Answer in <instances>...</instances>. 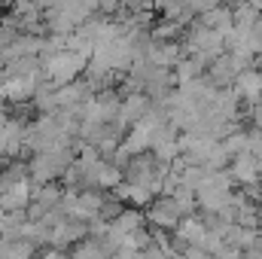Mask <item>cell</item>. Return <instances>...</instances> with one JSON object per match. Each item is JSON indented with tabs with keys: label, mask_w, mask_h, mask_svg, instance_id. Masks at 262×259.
<instances>
[{
	"label": "cell",
	"mask_w": 262,
	"mask_h": 259,
	"mask_svg": "<svg viewBox=\"0 0 262 259\" xmlns=\"http://www.w3.org/2000/svg\"><path fill=\"white\" fill-rule=\"evenodd\" d=\"M76 146H55V149H46V153H34L31 162H28V171H31V180L37 183H58V177H64V171L76 162Z\"/></svg>",
	"instance_id": "cell-1"
},
{
	"label": "cell",
	"mask_w": 262,
	"mask_h": 259,
	"mask_svg": "<svg viewBox=\"0 0 262 259\" xmlns=\"http://www.w3.org/2000/svg\"><path fill=\"white\" fill-rule=\"evenodd\" d=\"M85 67H89V61H85L82 55H73V52H67V49L58 52V55H52V58H43V73H46V79L55 82L58 89L76 82V76L85 73Z\"/></svg>",
	"instance_id": "cell-2"
},
{
	"label": "cell",
	"mask_w": 262,
	"mask_h": 259,
	"mask_svg": "<svg viewBox=\"0 0 262 259\" xmlns=\"http://www.w3.org/2000/svg\"><path fill=\"white\" fill-rule=\"evenodd\" d=\"M183 220H186V217H183V210L177 207V201H174L171 195L156 198V201L149 204V210H146V223H152L156 229H165V232H174Z\"/></svg>",
	"instance_id": "cell-3"
},
{
	"label": "cell",
	"mask_w": 262,
	"mask_h": 259,
	"mask_svg": "<svg viewBox=\"0 0 262 259\" xmlns=\"http://www.w3.org/2000/svg\"><path fill=\"white\" fill-rule=\"evenodd\" d=\"M152 98L146 92H131L122 98V107H119V116H116V125L122 131H131V125H137L149 110H152Z\"/></svg>",
	"instance_id": "cell-4"
},
{
	"label": "cell",
	"mask_w": 262,
	"mask_h": 259,
	"mask_svg": "<svg viewBox=\"0 0 262 259\" xmlns=\"http://www.w3.org/2000/svg\"><path fill=\"white\" fill-rule=\"evenodd\" d=\"M40 82H46V73H34V76H15V79H3V98L9 104H28L34 101Z\"/></svg>",
	"instance_id": "cell-5"
},
{
	"label": "cell",
	"mask_w": 262,
	"mask_h": 259,
	"mask_svg": "<svg viewBox=\"0 0 262 259\" xmlns=\"http://www.w3.org/2000/svg\"><path fill=\"white\" fill-rule=\"evenodd\" d=\"M229 174L235 183L241 186H253L262 183V162L253 153H241V156H232V165H229Z\"/></svg>",
	"instance_id": "cell-6"
},
{
	"label": "cell",
	"mask_w": 262,
	"mask_h": 259,
	"mask_svg": "<svg viewBox=\"0 0 262 259\" xmlns=\"http://www.w3.org/2000/svg\"><path fill=\"white\" fill-rule=\"evenodd\" d=\"M174 232L180 235L183 244H189V247H201V250H207V247H210V238H213V232H210V229L204 226V220H198V217H186Z\"/></svg>",
	"instance_id": "cell-7"
},
{
	"label": "cell",
	"mask_w": 262,
	"mask_h": 259,
	"mask_svg": "<svg viewBox=\"0 0 262 259\" xmlns=\"http://www.w3.org/2000/svg\"><path fill=\"white\" fill-rule=\"evenodd\" d=\"M198 21H201L204 28H210V31H216V34L229 37V34H232V28H235V9L220 3V6H213V9H207Z\"/></svg>",
	"instance_id": "cell-8"
},
{
	"label": "cell",
	"mask_w": 262,
	"mask_h": 259,
	"mask_svg": "<svg viewBox=\"0 0 262 259\" xmlns=\"http://www.w3.org/2000/svg\"><path fill=\"white\" fill-rule=\"evenodd\" d=\"M34 110L40 113V116H49V113H58L61 110V104H58V85L55 82H40V89H37V95H34Z\"/></svg>",
	"instance_id": "cell-9"
},
{
	"label": "cell",
	"mask_w": 262,
	"mask_h": 259,
	"mask_svg": "<svg viewBox=\"0 0 262 259\" xmlns=\"http://www.w3.org/2000/svg\"><path fill=\"white\" fill-rule=\"evenodd\" d=\"M37 244L25 238H0V259H34Z\"/></svg>",
	"instance_id": "cell-10"
},
{
	"label": "cell",
	"mask_w": 262,
	"mask_h": 259,
	"mask_svg": "<svg viewBox=\"0 0 262 259\" xmlns=\"http://www.w3.org/2000/svg\"><path fill=\"white\" fill-rule=\"evenodd\" d=\"M113 226L119 229V232H125V235H134V232H140V229H146V213H140V210H131L125 207L116 220H113Z\"/></svg>",
	"instance_id": "cell-11"
},
{
	"label": "cell",
	"mask_w": 262,
	"mask_h": 259,
	"mask_svg": "<svg viewBox=\"0 0 262 259\" xmlns=\"http://www.w3.org/2000/svg\"><path fill=\"white\" fill-rule=\"evenodd\" d=\"M122 180H125V171L104 159V162H101V168H98V189H110V192H113Z\"/></svg>",
	"instance_id": "cell-12"
},
{
	"label": "cell",
	"mask_w": 262,
	"mask_h": 259,
	"mask_svg": "<svg viewBox=\"0 0 262 259\" xmlns=\"http://www.w3.org/2000/svg\"><path fill=\"white\" fill-rule=\"evenodd\" d=\"M180 31H183V28H180L177 21L162 18L159 25L149 28V40H152V43H177V40H180Z\"/></svg>",
	"instance_id": "cell-13"
},
{
	"label": "cell",
	"mask_w": 262,
	"mask_h": 259,
	"mask_svg": "<svg viewBox=\"0 0 262 259\" xmlns=\"http://www.w3.org/2000/svg\"><path fill=\"white\" fill-rule=\"evenodd\" d=\"M201 73H204V67L198 64L192 55H186V58H180V61L174 64V82H177V85H186V82H192Z\"/></svg>",
	"instance_id": "cell-14"
},
{
	"label": "cell",
	"mask_w": 262,
	"mask_h": 259,
	"mask_svg": "<svg viewBox=\"0 0 262 259\" xmlns=\"http://www.w3.org/2000/svg\"><path fill=\"white\" fill-rule=\"evenodd\" d=\"M223 146L229 149V156H241V153H250V131L235 128L229 137H223Z\"/></svg>",
	"instance_id": "cell-15"
},
{
	"label": "cell",
	"mask_w": 262,
	"mask_h": 259,
	"mask_svg": "<svg viewBox=\"0 0 262 259\" xmlns=\"http://www.w3.org/2000/svg\"><path fill=\"white\" fill-rule=\"evenodd\" d=\"M259 18H262V12L256 6H250L247 0H244L241 6H235V28H247V31H250Z\"/></svg>",
	"instance_id": "cell-16"
},
{
	"label": "cell",
	"mask_w": 262,
	"mask_h": 259,
	"mask_svg": "<svg viewBox=\"0 0 262 259\" xmlns=\"http://www.w3.org/2000/svg\"><path fill=\"white\" fill-rule=\"evenodd\" d=\"M247 119H250L253 128H262V101L253 104V107H247Z\"/></svg>",
	"instance_id": "cell-17"
},
{
	"label": "cell",
	"mask_w": 262,
	"mask_h": 259,
	"mask_svg": "<svg viewBox=\"0 0 262 259\" xmlns=\"http://www.w3.org/2000/svg\"><path fill=\"white\" fill-rule=\"evenodd\" d=\"M189 6L195 9V15H204L207 9H213V6H220V0H189Z\"/></svg>",
	"instance_id": "cell-18"
},
{
	"label": "cell",
	"mask_w": 262,
	"mask_h": 259,
	"mask_svg": "<svg viewBox=\"0 0 262 259\" xmlns=\"http://www.w3.org/2000/svg\"><path fill=\"white\" fill-rule=\"evenodd\" d=\"M177 259H213V256H210L207 250H201V247H186Z\"/></svg>",
	"instance_id": "cell-19"
},
{
	"label": "cell",
	"mask_w": 262,
	"mask_h": 259,
	"mask_svg": "<svg viewBox=\"0 0 262 259\" xmlns=\"http://www.w3.org/2000/svg\"><path fill=\"white\" fill-rule=\"evenodd\" d=\"M110 259H146V253H143V250H131V247H125V250H116Z\"/></svg>",
	"instance_id": "cell-20"
},
{
	"label": "cell",
	"mask_w": 262,
	"mask_h": 259,
	"mask_svg": "<svg viewBox=\"0 0 262 259\" xmlns=\"http://www.w3.org/2000/svg\"><path fill=\"white\" fill-rule=\"evenodd\" d=\"M40 259H70L64 250H55V247H49V250H43V256Z\"/></svg>",
	"instance_id": "cell-21"
},
{
	"label": "cell",
	"mask_w": 262,
	"mask_h": 259,
	"mask_svg": "<svg viewBox=\"0 0 262 259\" xmlns=\"http://www.w3.org/2000/svg\"><path fill=\"white\" fill-rule=\"evenodd\" d=\"M244 256H247V259H262V250H259V247H253V250H247Z\"/></svg>",
	"instance_id": "cell-22"
},
{
	"label": "cell",
	"mask_w": 262,
	"mask_h": 259,
	"mask_svg": "<svg viewBox=\"0 0 262 259\" xmlns=\"http://www.w3.org/2000/svg\"><path fill=\"white\" fill-rule=\"evenodd\" d=\"M256 247H259V250H262V229H259V232H256Z\"/></svg>",
	"instance_id": "cell-23"
},
{
	"label": "cell",
	"mask_w": 262,
	"mask_h": 259,
	"mask_svg": "<svg viewBox=\"0 0 262 259\" xmlns=\"http://www.w3.org/2000/svg\"><path fill=\"white\" fill-rule=\"evenodd\" d=\"M6 189H9V186H6V183H3V180H0V198H3V195H6Z\"/></svg>",
	"instance_id": "cell-24"
},
{
	"label": "cell",
	"mask_w": 262,
	"mask_h": 259,
	"mask_svg": "<svg viewBox=\"0 0 262 259\" xmlns=\"http://www.w3.org/2000/svg\"><path fill=\"white\" fill-rule=\"evenodd\" d=\"M3 101H6V98H3V85H0V104H3Z\"/></svg>",
	"instance_id": "cell-25"
},
{
	"label": "cell",
	"mask_w": 262,
	"mask_h": 259,
	"mask_svg": "<svg viewBox=\"0 0 262 259\" xmlns=\"http://www.w3.org/2000/svg\"><path fill=\"white\" fill-rule=\"evenodd\" d=\"M0 171H3V165H0Z\"/></svg>",
	"instance_id": "cell-26"
}]
</instances>
